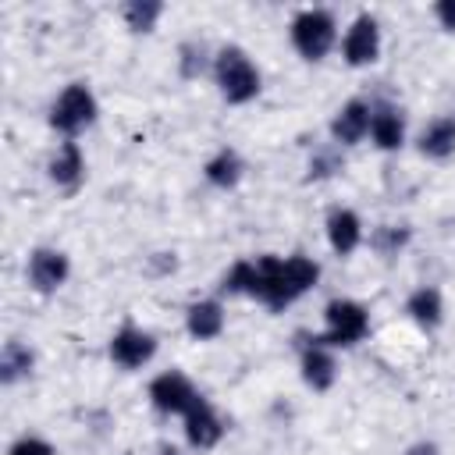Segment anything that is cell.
I'll use <instances>...</instances> for the list:
<instances>
[{"label":"cell","mask_w":455,"mask_h":455,"mask_svg":"<svg viewBox=\"0 0 455 455\" xmlns=\"http://www.w3.org/2000/svg\"><path fill=\"white\" fill-rule=\"evenodd\" d=\"M320 277L316 259L309 256H259L256 259V284H252V299H259L270 309H284L291 306L302 291H309Z\"/></svg>","instance_id":"1"},{"label":"cell","mask_w":455,"mask_h":455,"mask_svg":"<svg viewBox=\"0 0 455 455\" xmlns=\"http://www.w3.org/2000/svg\"><path fill=\"white\" fill-rule=\"evenodd\" d=\"M213 75H217V85H220L228 103H249L259 92V71L252 68V60L238 46H224L217 53Z\"/></svg>","instance_id":"2"},{"label":"cell","mask_w":455,"mask_h":455,"mask_svg":"<svg viewBox=\"0 0 455 455\" xmlns=\"http://www.w3.org/2000/svg\"><path fill=\"white\" fill-rule=\"evenodd\" d=\"M334 36H338V25H334V14L331 11L309 7V11L295 14V21H291V43H295V50L306 60L327 57V50L334 46Z\"/></svg>","instance_id":"3"},{"label":"cell","mask_w":455,"mask_h":455,"mask_svg":"<svg viewBox=\"0 0 455 455\" xmlns=\"http://www.w3.org/2000/svg\"><path fill=\"white\" fill-rule=\"evenodd\" d=\"M323 320H327V334L316 338L320 345H355V341H363L366 331H370L366 309H363L359 302H352V299H334V302H327Z\"/></svg>","instance_id":"4"},{"label":"cell","mask_w":455,"mask_h":455,"mask_svg":"<svg viewBox=\"0 0 455 455\" xmlns=\"http://www.w3.org/2000/svg\"><path fill=\"white\" fill-rule=\"evenodd\" d=\"M92 121H96V96L89 92V85L71 82V85L57 96V103H53V110H50V124H53L57 132H64V135H78V132L89 128Z\"/></svg>","instance_id":"5"},{"label":"cell","mask_w":455,"mask_h":455,"mask_svg":"<svg viewBox=\"0 0 455 455\" xmlns=\"http://www.w3.org/2000/svg\"><path fill=\"white\" fill-rule=\"evenodd\" d=\"M149 398H153V405L160 409V412H188L192 409V402L199 398V391L192 387V380L185 377V373H178V370H167V373H160L153 384H149Z\"/></svg>","instance_id":"6"},{"label":"cell","mask_w":455,"mask_h":455,"mask_svg":"<svg viewBox=\"0 0 455 455\" xmlns=\"http://www.w3.org/2000/svg\"><path fill=\"white\" fill-rule=\"evenodd\" d=\"M153 352H156L153 334H146V331H139V327H121V331L110 338V359H114L117 366H124V370L146 366V363L153 359Z\"/></svg>","instance_id":"7"},{"label":"cell","mask_w":455,"mask_h":455,"mask_svg":"<svg viewBox=\"0 0 455 455\" xmlns=\"http://www.w3.org/2000/svg\"><path fill=\"white\" fill-rule=\"evenodd\" d=\"M341 50H345V60H348L352 68L373 64L377 53H380V28H377V21H373L370 14H359V18L352 21V28H348Z\"/></svg>","instance_id":"8"},{"label":"cell","mask_w":455,"mask_h":455,"mask_svg":"<svg viewBox=\"0 0 455 455\" xmlns=\"http://www.w3.org/2000/svg\"><path fill=\"white\" fill-rule=\"evenodd\" d=\"M185 437H188V444L199 448V451L213 448V444L224 437V423H220V416L210 409L206 398H196L192 409L185 412Z\"/></svg>","instance_id":"9"},{"label":"cell","mask_w":455,"mask_h":455,"mask_svg":"<svg viewBox=\"0 0 455 455\" xmlns=\"http://www.w3.org/2000/svg\"><path fill=\"white\" fill-rule=\"evenodd\" d=\"M68 270H71V267H68V256L57 252V249H36L32 259H28V281H32V288L43 291V295L57 291V288L68 281Z\"/></svg>","instance_id":"10"},{"label":"cell","mask_w":455,"mask_h":455,"mask_svg":"<svg viewBox=\"0 0 455 455\" xmlns=\"http://www.w3.org/2000/svg\"><path fill=\"white\" fill-rule=\"evenodd\" d=\"M334 355L327 352V345H320L316 338H309V345H302V380L313 391H327L334 384Z\"/></svg>","instance_id":"11"},{"label":"cell","mask_w":455,"mask_h":455,"mask_svg":"<svg viewBox=\"0 0 455 455\" xmlns=\"http://www.w3.org/2000/svg\"><path fill=\"white\" fill-rule=\"evenodd\" d=\"M366 132H370V107H366L363 100H348V103L338 110V117L331 121V135H334V142H341V146H355Z\"/></svg>","instance_id":"12"},{"label":"cell","mask_w":455,"mask_h":455,"mask_svg":"<svg viewBox=\"0 0 455 455\" xmlns=\"http://www.w3.org/2000/svg\"><path fill=\"white\" fill-rule=\"evenodd\" d=\"M370 135L377 149H398L405 139V121L391 103H380L370 110Z\"/></svg>","instance_id":"13"},{"label":"cell","mask_w":455,"mask_h":455,"mask_svg":"<svg viewBox=\"0 0 455 455\" xmlns=\"http://www.w3.org/2000/svg\"><path fill=\"white\" fill-rule=\"evenodd\" d=\"M327 238H331V249H334L338 256L355 252L359 242H363V224H359V217H355L352 210H331V217H327Z\"/></svg>","instance_id":"14"},{"label":"cell","mask_w":455,"mask_h":455,"mask_svg":"<svg viewBox=\"0 0 455 455\" xmlns=\"http://www.w3.org/2000/svg\"><path fill=\"white\" fill-rule=\"evenodd\" d=\"M185 327H188V334L199 338V341L217 338V334L224 331V309H220V302H213V299L192 302L188 313H185Z\"/></svg>","instance_id":"15"},{"label":"cell","mask_w":455,"mask_h":455,"mask_svg":"<svg viewBox=\"0 0 455 455\" xmlns=\"http://www.w3.org/2000/svg\"><path fill=\"white\" fill-rule=\"evenodd\" d=\"M419 153L430 160H448L455 153V117H437L419 135Z\"/></svg>","instance_id":"16"},{"label":"cell","mask_w":455,"mask_h":455,"mask_svg":"<svg viewBox=\"0 0 455 455\" xmlns=\"http://www.w3.org/2000/svg\"><path fill=\"white\" fill-rule=\"evenodd\" d=\"M85 174V160H82V149L78 142H64L57 149V156L50 160V178L60 185V188H75Z\"/></svg>","instance_id":"17"},{"label":"cell","mask_w":455,"mask_h":455,"mask_svg":"<svg viewBox=\"0 0 455 455\" xmlns=\"http://www.w3.org/2000/svg\"><path fill=\"white\" fill-rule=\"evenodd\" d=\"M405 309H409V316L419 323V327H437L441 323V291L437 288H416L412 295H409V302H405Z\"/></svg>","instance_id":"18"},{"label":"cell","mask_w":455,"mask_h":455,"mask_svg":"<svg viewBox=\"0 0 455 455\" xmlns=\"http://www.w3.org/2000/svg\"><path fill=\"white\" fill-rule=\"evenodd\" d=\"M206 181L210 185H217V188H231V185H238V178H242V156L235 153V149H220L206 167Z\"/></svg>","instance_id":"19"},{"label":"cell","mask_w":455,"mask_h":455,"mask_svg":"<svg viewBox=\"0 0 455 455\" xmlns=\"http://www.w3.org/2000/svg\"><path fill=\"white\" fill-rule=\"evenodd\" d=\"M32 363H36V355H32L28 345H21V341H7L4 352H0V380H4V384H14L18 377L32 373Z\"/></svg>","instance_id":"20"},{"label":"cell","mask_w":455,"mask_h":455,"mask_svg":"<svg viewBox=\"0 0 455 455\" xmlns=\"http://www.w3.org/2000/svg\"><path fill=\"white\" fill-rule=\"evenodd\" d=\"M160 14H164L160 0H132V4H124V21H128L132 32H149Z\"/></svg>","instance_id":"21"},{"label":"cell","mask_w":455,"mask_h":455,"mask_svg":"<svg viewBox=\"0 0 455 455\" xmlns=\"http://www.w3.org/2000/svg\"><path fill=\"white\" fill-rule=\"evenodd\" d=\"M252 284H256V263L252 259H238L224 281H220V291L224 295H252Z\"/></svg>","instance_id":"22"},{"label":"cell","mask_w":455,"mask_h":455,"mask_svg":"<svg viewBox=\"0 0 455 455\" xmlns=\"http://www.w3.org/2000/svg\"><path fill=\"white\" fill-rule=\"evenodd\" d=\"M341 167H345L341 153H338L334 146H327V149H316V153H313V160H309V178H331V174H338Z\"/></svg>","instance_id":"23"},{"label":"cell","mask_w":455,"mask_h":455,"mask_svg":"<svg viewBox=\"0 0 455 455\" xmlns=\"http://www.w3.org/2000/svg\"><path fill=\"white\" fill-rule=\"evenodd\" d=\"M405 242H409V231H405V228H377L373 238H370V245H373L377 252H384V256H395Z\"/></svg>","instance_id":"24"},{"label":"cell","mask_w":455,"mask_h":455,"mask_svg":"<svg viewBox=\"0 0 455 455\" xmlns=\"http://www.w3.org/2000/svg\"><path fill=\"white\" fill-rule=\"evenodd\" d=\"M203 68H206V50H203V43H185V46H181V75H185V78H196Z\"/></svg>","instance_id":"25"},{"label":"cell","mask_w":455,"mask_h":455,"mask_svg":"<svg viewBox=\"0 0 455 455\" xmlns=\"http://www.w3.org/2000/svg\"><path fill=\"white\" fill-rule=\"evenodd\" d=\"M7 455H53V448H50L43 437H21V441L11 444Z\"/></svg>","instance_id":"26"},{"label":"cell","mask_w":455,"mask_h":455,"mask_svg":"<svg viewBox=\"0 0 455 455\" xmlns=\"http://www.w3.org/2000/svg\"><path fill=\"white\" fill-rule=\"evenodd\" d=\"M434 14H437V21H441L448 32H455V0H437V4H434Z\"/></svg>","instance_id":"27"},{"label":"cell","mask_w":455,"mask_h":455,"mask_svg":"<svg viewBox=\"0 0 455 455\" xmlns=\"http://www.w3.org/2000/svg\"><path fill=\"white\" fill-rule=\"evenodd\" d=\"M405 455H437V448L434 444H412Z\"/></svg>","instance_id":"28"},{"label":"cell","mask_w":455,"mask_h":455,"mask_svg":"<svg viewBox=\"0 0 455 455\" xmlns=\"http://www.w3.org/2000/svg\"><path fill=\"white\" fill-rule=\"evenodd\" d=\"M160 455H178V451H174V448H164V451H160Z\"/></svg>","instance_id":"29"}]
</instances>
